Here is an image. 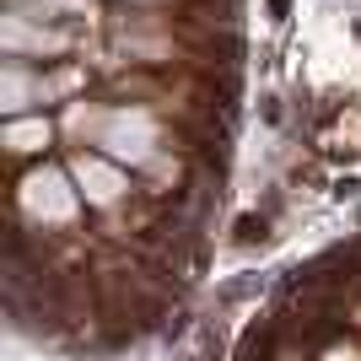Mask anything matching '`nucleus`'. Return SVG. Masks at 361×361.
<instances>
[{"label": "nucleus", "instance_id": "1", "mask_svg": "<svg viewBox=\"0 0 361 361\" xmlns=\"http://www.w3.org/2000/svg\"><path fill=\"white\" fill-rule=\"evenodd\" d=\"M238 238H243V243H254V238H264V221H254V216H243V226H238Z\"/></svg>", "mask_w": 361, "mask_h": 361}]
</instances>
